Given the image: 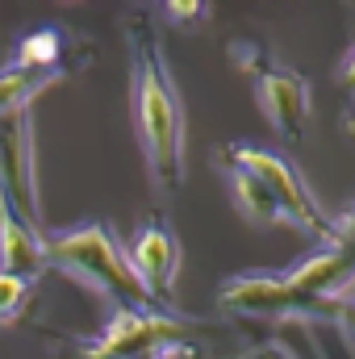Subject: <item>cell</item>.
<instances>
[{"mask_svg":"<svg viewBox=\"0 0 355 359\" xmlns=\"http://www.w3.org/2000/svg\"><path fill=\"white\" fill-rule=\"evenodd\" d=\"M351 134H355V121H351Z\"/></svg>","mask_w":355,"mask_h":359,"instance_id":"cell-19","label":"cell"},{"mask_svg":"<svg viewBox=\"0 0 355 359\" xmlns=\"http://www.w3.org/2000/svg\"><path fill=\"white\" fill-rule=\"evenodd\" d=\"M176 351H155V355H138V359H172Z\"/></svg>","mask_w":355,"mask_h":359,"instance_id":"cell-18","label":"cell"},{"mask_svg":"<svg viewBox=\"0 0 355 359\" xmlns=\"http://www.w3.org/2000/svg\"><path fill=\"white\" fill-rule=\"evenodd\" d=\"M217 309L234 313V318H260V322H293V318H318L326 313L322 301H301L284 271H239L217 288Z\"/></svg>","mask_w":355,"mask_h":359,"instance_id":"cell-5","label":"cell"},{"mask_svg":"<svg viewBox=\"0 0 355 359\" xmlns=\"http://www.w3.org/2000/svg\"><path fill=\"white\" fill-rule=\"evenodd\" d=\"M163 13H168V21H176V25H192V21H205L209 17V4H201V0H188V4H163Z\"/></svg>","mask_w":355,"mask_h":359,"instance_id":"cell-15","label":"cell"},{"mask_svg":"<svg viewBox=\"0 0 355 359\" xmlns=\"http://www.w3.org/2000/svg\"><path fill=\"white\" fill-rule=\"evenodd\" d=\"M222 159H230V163H239V168H247L251 176L264 180V188L272 192V201H276V209H280V222L297 226L301 234H309V238L322 243V247H335V238H339L335 217L322 209V201L314 196V188L301 180V172H297L284 155L264 151V147H255V142H234V147L222 151Z\"/></svg>","mask_w":355,"mask_h":359,"instance_id":"cell-3","label":"cell"},{"mask_svg":"<svg viewBox=\"0 0 355 359\" xmlns=\"http://www.w3.org/2000/svg\"><path fill=\"white\" fill-rule=\"evenodd\" d=\"M243 359H297L288 347H280V343H264V347H255V351H247Z\"/></svg>","mask_w":355,"mask_h":359,"instance_id":"cell-16","label":"cell"},{"mask_svg":"<svg viewBox=\"0 0 355 359\" xmlns=\"http://www.w3.org/2000/svg\"><path fill=\"white\" fill-rule=\"evenodd\" d=\"M251 80H255V100H260V109H264L267 126H272L284 142L305 138V130H309V109H314V100H309V80L297 76L293 67L272 63V59L251 72Z\"/></svg>","mask_w":355,"mask_h":359,"instance_id":"cell-8","label":"cell"},{"mask_svg":"<svg viewBox=\"0 0 355 359\" xmlns=\"http://www.w3.org/2000/svg\"><path fill=\"white\" fill-rule=\"evenodd\" d=\"M29 292H34V280H25V276H8V271H0V326H8V322H17V313L25 309V301H29Z\"/></svg>","mask_w":355,"mask_h":359,"instance_id":"cell-13","label":"cell"},{"mask_svg":"<svg viewBox=\"0 0 355 359\" xmlns=\"http://www.w3.org/2000/svg\"><path fill=\"white\" fill-rule=\"evenodd\" d=\"M46 268V255H42V226L25 222L0 192V271L8 276H25V280H38Z\"/></svg>","mask_w":355,"mask_h":359,"instance_id":"cell-9","label":"cell"},{"mask_svg":"<svg viewBox=\"0 0 355 359\" xmlns=\"http://www.w3.org/2000/svg\"><path fill=\"white\" fill-rule=\"evenodd\" d=\"M339 84H343V88L355 96V46L343 55V63H339Z\"/></svg>","mask_w":355,"mask_h":359,"instance_id":"cell-17","label":"cell"},{"mask_svg":"<svg viewBox=\"0 0 355 359\" xmlns=\"http://www.w3.org/2000/svg\"><path fill=\"white\" fill-rule=\"evenodd\" d=\"M42 255H46V268L67 271L72 280L88 284L92 292L113 301L117 309H147V305H155L147 297V288L138 284L130 259H126V243L105 222H80V226L42 234Z\"/></svg>","mask_w":355,"mask_h":359,"instance_id":"cell-2","label":"cell"},{"mask_svg":"<svg viewBox=\"0 0 355 359\" xmlns=\"http://www.w3.org/2000/svg\"><path fill=\"white\" fill-rule=\"evenodd\" d=\"M17 63L21 72H38V76H63L59 63H63V34L59 29H34L17 42V55L8 59Z\"/></svg>","mask_w":355,"mask_h":359,"instance_id":"cell-12","label":"cell"},{"mask_svg":"<svg viewBox=\"0 0 355 359\" xmlns=\"http://www.w3.org/2000/svg\"><path fill=\"white\" fill-rule=\"evenodd\" d=\"M126 259L138 276V284L147 288V297L159 309H172L176 297V276H180V238L163 217H151L134 230V238L126 243Z\"/></svg>","mask_w":355,"mask_h":359,"instance_id":"cell-7","label":"cell"},{"mask_svg":"<svg viewBox=\"0 0 355 359\" xmlns=\"http://www.w3.org/2000/svg\"><path fill=\"white\" fill-rule=\"evenodd\" d=\"M0 192L25 222L38 226L42 188H38V155H34L29 113H17V117L0 121Z\"/></svg>","mask_w":355,"mask_h":359,"instance_id":"cell-6","label":"cell"},{"mask_svg":"<svg viewBox=\"0 0 355 359\" xmlns=\"http://www.w3.org/2000/svg\"><path fill=\"white\" fill-rule=\"evenodd\" d=\"M192 334V322L172 309H113L105 330L80 347V359H138L155 351H180Z\"/></svg>","mask_w":355,"mask_h":359,"instance_id":"cell-4","label":"cell"},{"mask_svg":"<svg viewBox=\"0 0 355 359\" xmlns=\"http://www.w3.org/2000/svg\"><path fill=\"white\" fill-rule=\"evenodd\" d=\"M326 318H335V322H339V330H343L347 347L355 351V284H351V288H343L339 297H326Z\"/></svg>","mask_w":355,"mask_h":359,"instance_id":"cell-14","label":"cell"},{"mask_svg":"<svg viewBox=\"0 0 355 359\" xmlns=\"http://www.w3.org/2000/svg\"><path fill=\"white\" fill-rule=\"evenodd\" d=\"M59 80L63 76H38V72H21L17 63H0V121L29 113V104Z\"/></svg>","mask_w":355,"mask_h":359,"instance_id":"cell-11","label":"cell"},{"mask_svg":"<svg viewBox=\"0 0 355 359\" xmlns=\"http://www.w3.org/2000/svg\"><path fill=\"white\" fill-rule=\"evenodd\" d=\"M126 46H130V109L147 172L159 192H176L184 184V100H180L172 63L159 42V25L147 13L126 17Z\"/></svg>","mask_w":355,"mask_h":359,"instance_id":"cell-1","label":"cell"},{"mask_svg":"<svg viewBox=\"0 0 355 359\" xmlns=\"http://www.w3.org/2000/svg\"><path fill=\"white\" fill-rule=\"evenodd\" d=\"M222 172H226L230 196H234V205H239V213H243L247 222H255V226H276V222H280V209H276L272 192L264 188V180L251 176V172L239 168V163H230V159H222Z\"/></svg>","mask_w":355,"mask_h":359,"instance_id":"cell-10","label":"cell"}]
</instances>
